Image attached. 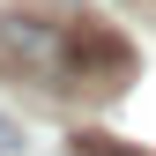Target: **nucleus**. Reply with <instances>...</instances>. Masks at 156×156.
Returning <instances> with one entry per match:
<instances>
[{"label": "nucleus", "mask_w": 156, "mask_h": 156, "mask_svg": "<svg viewBox=\"0 0 156 156\" xmlns=\"http://www.w3.org/2000/svg\"><path fill=\"white\" fill-rule=\"evenodd\" d=\"M67 23L74 15H52V8H8L0 15V74L60 89L67 82Z\"/></svg>", "instance_id": "nucleus-1"}, {"label": "nucleus", "mask_w": 156, "mask_h": 156, "mask_svg": "<svg viewBox=\"0 0 156 156\" xmlns=\"http://www.w3.org/2000/svg\"><path fill=\"white\" fill-rule=\"evenodd\" d=\"M126 74H134V45L119 30H104L97 15H74V23H67V82L60 89L112 97V89H126Z\"/></svg>", "instance_id": "nucleus-2"}, {"label": "nucleus", "mask_w": 156, "mask_h": 156, "mask_svg": "<svg viewBox=\"0 0 156 156\" xmlns=\"http://www.w3.org/2000/svg\"><path fill=\"white\" fill-rule=\"evenodd\" d=\"M74 156H126V149L104 141V134H74Z\"/></svg>", "instance_id": "nucleus-3"}]
</instances>
